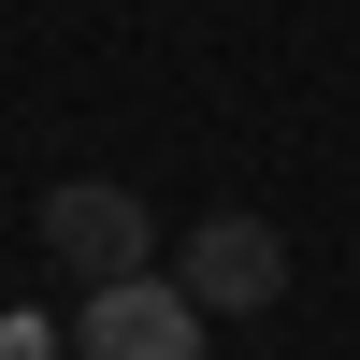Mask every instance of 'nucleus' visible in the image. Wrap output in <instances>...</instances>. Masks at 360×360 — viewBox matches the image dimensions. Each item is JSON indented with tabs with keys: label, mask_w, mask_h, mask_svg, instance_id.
<instances>
[{
	"label": "nucleus",
	"mask_w": 360,
	"mask_h": 360,
	"mask_svg": "<svg viewBox=\"0 0 360 360\" xmlns=\"http://www.w3.org/2000/svg\"><path fill=\"white\" fill-rule=\"evenodd\" d=\"M44 245H58V274H144L159 259V231H144V202L130 188H101V173H72V188H44Z\"/></svg>",
	"instance_id": "obj_2"
},
{
	"label": "nucleus",
	"mask_w": 360,
	"mask_h": 360,
	"mask_svg": "<svg viewBox=\"0 0 360 360\" xmlns=\"http://www.w3.org/2000/svg\"><path fill=\"white\" fill-rule=\"evenodd\" d=\"M173 274H188V303H202V317H259V303L288 288V245H274L259 217H202Z\"/></svg>",
	"instance_id": "obj_3"
},
{
	"label": "nucleus",
	"mask_w": 360,
	"mask_h": 360,
	"mask_svg": "<svg viewBox=\"0 0 360 360\" xmlns=\"http://www.w3.org/2000/svg\"><path fill=\"white\" fill-rule=\"evenodd\" d=\"M72 360H202V303H188V274H101L86 288V317H72Z\"/></svg>",
	"instance_id": "obj_1"
}]
</instances>
